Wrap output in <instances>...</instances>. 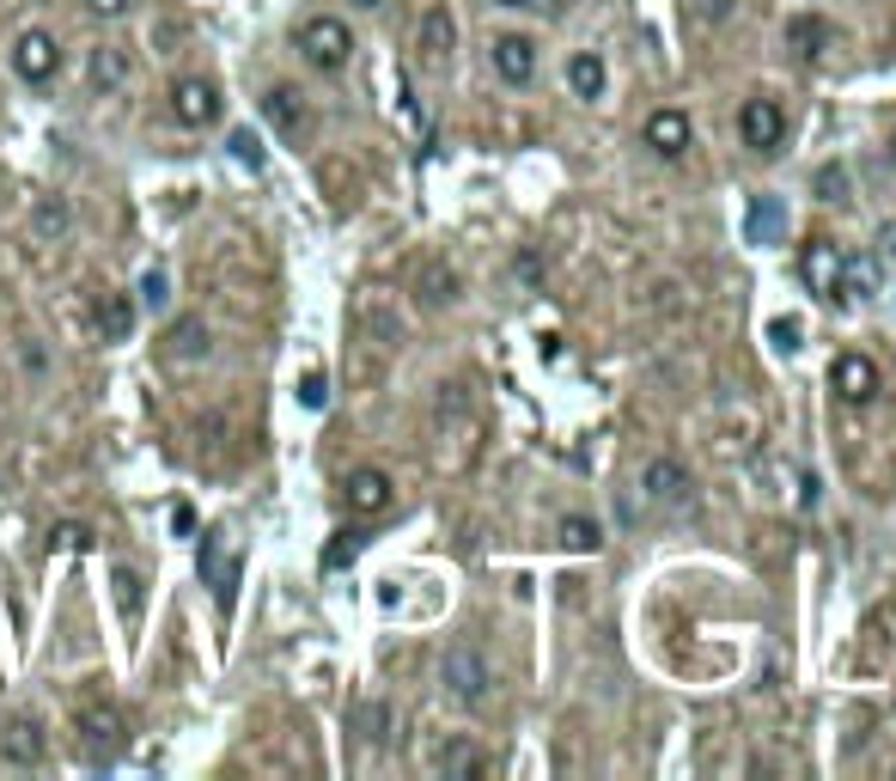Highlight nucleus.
Here are the masks:
<instances>
[{"label":"nucleus","mask_w":896,"mask_h":781,"mask_svg":"<svg viewBox=\"0 0 896 781\" xmlns=\"http://www.w3.org/2000/svg\"><path fill=\"white\" fill-rule=\"evenodd\" d=\"M299 55L317 67V74H342L348 55H354V31H348L342 19L317 13V19H305V25H299Z\"/></svg>","instance_id":"1"},{"label":"nucleus","mask_w":896,"mask_h":781,"mask_svg":"<svg viewBox=\"0 0 896 781\" xmlns=\"http://www.w3.org/2000/svg\"><path fill=\"white\" fill-rule=\"evenodd\" d=\"M739 134L751 153H780L787 147V110H780V98H744Z\"/></svg>","instance_id":"2"},{"label":"nucleus","mask_w":896,"mask_h":781,"mask_svg":"<svg viewBox=\"0 0 896 781\" xmlns=\"http://www.w3.org/2000/svg\"><path fill=\"white\" fill-rule=\"evenodd\" d=\"M13 74L25 86H50L55 74H62V43L50 37V31H19V43H13Z\"/></svg>","instance_id":"3"},{"label":"nucleus","mask_w":896,"mask_h":781,"mask_svg":"<svg viewBox=\"0 0 896 781\" xmlns=\"http://www.w3.org/2000/svg\"><path fill=\"white\" fill-rule=\"evenodd\" d=\"M439 684L451 690V702H482L488 696V660L470 641H458V648H446V660H439Z\"/></svg>","instance_id":"4"},{"label":"nucleus","mask_w":896,"mask_h":781,"mask_svg":"<svg viewBox=\"0 0 896 781\" xmlns=\"http://www.w3.org/2000/svg\"><path fill=\"white\" fill-rule=\"evenodd\" d=\"M890 660H896V605H878L866 622H860L854 665L860 672H890Z\"/></svg>","instance_id":"5"},{"label":"nucleus","mask_w":896,"mask_h":781,"mask_svg":"<svg viewBox=\"0 0 896 781\" xmlns=\"http://www.w3.org/2000/svg\"><path fill=\"white\" fill-rule=\"evenodd\" d=\"M172 117L184 122V129H208V122L220 117V86L201 80V74H184V80L172 86Z\"/></svg>","instance_id":"6"},{"label":"nucleus","mask_w":896,"mask_h":781,"mask_svg":"<svg viewBox=\"0 0 896 781\" xmlns=\"http://www.w3.org/2000/svg\"><path fill=\"white\" fill-rule=\"evenodd\" d=\"M415 50H422V62H427V67H446V62H451V50H458V19H451L446 0H434V7L422 13Z\"/></svg>","instance_id":"7"},{"label":"nucleus","mask_w":896,"mask_h":781,"mask_svg":"<svg viewBox=\"0 0 896 781\" xmlns=\"http://www.w3.org/2000/svg\"><path fill=\"white\" fill-rule=\"evenodd\" d=\"M0 757H7V763H19V769H37L43 757H50V733H43V720L37 715L7 720V733H0Z\"/></svg>","instance_id":"8"},{"label":"nucleus","mask_w":896,"mask_h":781,"mask_svg":"<svg viewBox=\"0 0 896 781\" xmlns=\"http://www.w3.org/2000/svg\"><path fill=\"white\" fill-rule=\"evenodd\" d=\"M641 489L653 495L659 507H689V501H696V477H689L677 458H653V464H646Z\"/></svg>","instance_id":"9"},{"label":"nucleus","mask_w":896,"mask_h":781,"mask_svg":"<svg viewBox=\"0 0 896 781\" xmlns=\"http://www.w3.org/2000/svg\"><path fill=\"white\" fill-rule=\"evenodd\" d=\"M830 384H835V398L842 403H872L878 398V367H872L866 355H835Z\"/></svg>","instance_id":"10"},{"label":"nucleus","mask_w":896,"mask_h":781,"mask_svg":"<svg viewBox=\"0 0 896 781\" xmlns=\"http://www.w3.org/2000/svg\"><path fill=\"white\" fill-rule=\"evenodd\" d=\"M494 74H501L506 86H531V80H537V43L518 37V31L494 37Z\"/></svg>","instance_id":"11"},{"label":"nucleus","mask_w":896,"mask_h":781,"mask_svg":"<svg viewBox=\"0 0 896 781\" xmlns=\"http://www.w3.org/2000/svg\"><path fill=\"white\" fill-rule=\"evenodd\" d=\"M348 513H384L391 507V477H384L379 464H360V470H348Z\"/></svg>","instance_id":"12"},{"label":"nucleus","mask_w":896,"mask_h":781,"mask_svg":"<svg viewBox=\"0 0 896 781\" xmlns=\"http://www.w3.org/2000/svg\"><path fill=\"white\" fill-rule=\"evenodd\" d=\"M79 739H86V751H117L122 745V708H110V702H92V708H79Z\"/></svg>","instance_id":"13"},{"label":"nucleus","mask_w":896,"mask_h":781,"mask_svg":"<svg viewBox=\"0 0 896 781\" xmlns=\"http://www.w3.org/2000/svg\"><path fill=\"white\" fill-rule=\"evenodd\" d=\"M263 117L275 122L287 141H299V134L312 129V110H305V98L293 93V86H269V93H263Z\"/></svg>","instance_id":"14"},{"label":"nucleus","mask_w":896,"mask_h":781,"mask_svg":"<svg viewBox=\"0 0 896 781\" xmlns=\"http://www.w3.org/2000/svg\"><path fill=\"white\" fill-rule=\"evenodd\" d=\"M201 581L214 586V598H220V605H232V593H238V562L226 556L220 531H208V538H201Z\"/></svg>","instance_id":"15"},{"label":"nucleus","mask_w":896,"mask_h":781,"mask_svg":"<svg viewBox=\"0 0 896 781\" xmlns=\"http://www.w3.org/2000/svg\"><path fill=\"white\" fill-rule=\"evenodd\" d=\"M646 147H653V153H659V160H677V153H684L689 147V117L684 110H653V117H646Z\"/></svg>","instance_id":"16"},{"label":"nucleus","mask_w":896,"mask_h":781,"mask_svg":"<svg viewBox=\"0 0 896 781\" xmlns=\"http://www.w3.org/2000/svg\"><path fill=\"white\" fill-rule=\"evenodd\" d=\"M159 355L172 360V367L201 360V355H208V324H201V318H177L172 330H165V343H159Z\"/></svg>","instance_id":"17"},{"label":"nucleus","mask_w":896,"mask_h":781,"mask_svg":"<svg viewBox=\"0 0 896 781\" xmlns=\"http://www.w3.org/2000/svg\"><path fill=\"white\" fill-rule=\"evenodd\" d=\"M799 275L811 281L818 293H830L835 300V275H842V251H835L830 239H811L805 245V257H799Z\"/></svg>","instance_id":"18"},{"label":"nucleus","mask_w":896,"mask_h":781,"mask_svg":"<svg viewBox=\"0 0 896 781\" xmlns=\"http://www.w3.org/2000/svg\"><path fill=\"white\" fill-rule=\"evenodd\" d=\"M604 55H592V50H580V55H567V86H573V98H604Z\"/></svg>","instance_id":"19"},{"label":"nucleus","mask_w":896,"mask_h":781,"mask_svg":"<svg viewBox=\"0 0 896 781\" xmlns=\"http://www.w3.org/2000/svg\"><path fill=\"white\" fill-rule=\"evenodd\" d=\"M92 324H98V336H105V343H129V330H134V300H122V293H105V300H98V312H92Z\"/></svg>","instance_id":"20"},{"label":"nucleus","mask_w":896,"mask_h":781,"mask_svg":"<svg viewBox=\"0 0 896 781\" xmlns=\"http://www.w3.org/2000/svg\"><path fill=\"white\" fill-rule=\"evenodd\" d=\"M878 293V263L872 257H842V275H835V300H872Z\"/></svg>","instance_id":"21"},{"label":"nucleus","mask_w":896,"mask_h":781,"mask_svg":"<svg viewBox=\"0 0 896 781\" xmlns=\"http://www.w3.org/2000/svg\"><path fill=\"white\" fill-rule=\"evenodd\" d=\"M434 769H439V775H482L488 757L476 751V745H463V739H446V745L434 751Z\"/></svg>","instance_id":"22"},{"label":"nucleus","mask_w":896,"mask_h":781,"mask_svg":"<svg viewBox=\"0 0 896 781\" xmlns=\"http://www.w3.org/2000/svg\"><path fill=\"white\" fill-rule=\"evenodd\" d=\"M67 226H74V214H67V202H62V196H43L37 208H31V232H37L43 245L67 239Z\"/></svg>","instance_id":"23"},{"label":"nucleus","mask_w":896,"mask_h":781,"mask_svg":"<svg viewBox=\"0 0 896 781\" xmlns=\"http://www.w3.org/2000/svg\"><path fill=\"white\" fill-rule=\"evenodd\" d=\"M86 80H92V93H117V86L129 80V55H122V50H98L92 67H86Z\"/></svg>","instance_id":"24"},{"label":"nucleus","mask_w":896,"mask_h":781,"mask_svg":"<svg viewBox=\"0 0 896 781\" xmlns=\"http://www.w3.org/2000/svg\"><path fill=\"white\" fill-rule=\"evenodd\" d=\"M415 288H422V300H427V305H451V300H458V275H451L446 263H427Z\"/></svg>","instance_id":"25"},{"label":"nucleus","mask_w":896,"mask_h":781,"mask_svg":"<svg viewBox=\"0 0 896 781\" xmlns=\"http://www.w3.org/2000/svg\"><path fill=\"white\" fill-rule=\"evenodd\" d=\"M598 543H604V531H598V519H586V513L561 519V550H580V556H592Z\"/></svg>","instance_id":"26"},{"label":"nucleus","mask_w":896,"mask_h":781,"mask_svg":"<svg viewBox=\"0 0 896 781\" xmlns=\"http://www.w3.org/2000/svg\"><path fill=\"white\" fill-rule=\"evenodd\" d=\"M780 232H787V208H780L775 196H763V202L751 208V239L763 245V239H780Z\"/></svg>","instance_id":"27"},{"label":"nucleus","mask_w":896,"mask_h":781,"mask_svg":"<svg viewBox=\"0 0 896 781\" xmlns=\"http://www.w3.org/2000/svg\"><path fill=\"white\" fill-rule=\"evenodd\" d=\"M787 37H793V50L799 55H823V43H830V25H823V19H811V13H799L787 25Z\"/></svg>","instance_id":"28"},{"label":"nucleus","mask_w":896,"mask_h":781,"mask_svg":"<svg viewBox=\"0 0 896 781\" xmlns=\"http://www.w3.org/2000/svg\"><path fill=\"white\" fill-rule=\"evenodd\" d=\"M165 300H172V275H165V269H146L141 288H134V305H146V312H165Z\"/></svg>","instance_id":"29"},{"label":"nucleus","mask_w":896,"mask_h":781,"mask_svg":"<svg viewBox=\"0 0 896 781\" xmlns=\"http://www.w3.org/2000/svg\"><path fill=\"white\" fill-rule=\"evenodd\" d=\"M226 147H232V160H238V165H251V172H263V141H256L251 129H238Z\"/></svg>","instance_id":"30"},{"label":"nucleus","mask_w":896,"mask_h":781,"mask_svg":"<svg viewBox=\"0 0 896 781\" xmlns=\"http://www.w3.org/2000/svg\"><path fill=\"white\" fill-rule=\"evenodd\" d=\"M117 605H122V617L141 610V574H134V568H117Z\"/></svg>","instance_id":"31"},{"label":"nucleus","mask_w":896,"mask_h":781,"mask_svg":"<svg viewBox=\"0 0 896 781\" xmlns=\"http://www.w3.org/2000/svg\"><path fill=\"white\" fill-rule=\"evenodd\" d=\"M299 403H305V410H324V403H330V379H324V372H305V379H299Z\"/></svg>","instance_id":"32"},{"label":"nucleus","mask_w":896,"mask_h":781,"mask_svg":"<svg viewBox=\"0 0 896 781\" xmlns=\"http://www.w3.org/2000/svg\"><path fill=\"white\" fill-rule=\"evenodd\" d=\"M50 550H92V531H86V525H55Z\"/></svg>","instance_id":"33"},{"label":"nucleus","mask_w":896,"mask_h":781,"mask_svg":"<svg viewBox=\"0 0 896 781\" xmlns=\"http://www.w3.org/2000/svg\"><path fill=\"white\" fill-rule=\"evenodd\" d=\"M818 196L823 202H842L848 196V172H842V165H823V172H818Z\"/></svg>","instance_id":"34"},{"label":"nucleus","mask_w":896,"mask_h":781,"mask_svg":"<svg viewBox=\"0 0 896 781\" xmlns=\"http://www.w3.org/2000/svg\"><path fill=\"white\" fill-rule=\"evenodd\" d=\"M367 739H372V745L391 739V708H384V702H372V708H367Z\"/></svg>","instance_id":"35"},{"label":"nucleus","mask_w":896,"mask_h":781,"mask_svg":"<svg viewBox=\"0 0 896 781\" xmlns=\"http://www.w3.org/2000/svg\"><path fill=\"white\" fill-rule=\"evenodd\" d=\"M768 336H775L780 355H793V348H799V318H775V324H768Z\"/></svg>","instance_id":"36"},{"label":"nucleus","mask_w":896,"mask_h":781,"mask_svg":"<svg viewBox=\"0 0 896 781\" xmlns=\"http://www.w3.org/2000/svg\"><path fill=\"white\" fill-rule=\"evenodd\" d=\"M348 556H354V538H348V531H342V538H336L330 550H324V568H342Z\"/></svg>","instance_id":"37"},{"label":"nucleus","mask_w":896,"mask_h":781,"mask_svg":"<svg viewBox=\"0 0 896 781\" xmlns=\"http://www.w3.org/2000/svg\"><path fill=\"white\" fill-rule=\"evenodd\" d=\"M86 7H92L98 19H122V13H129V0H86Z\"/></svg>","instance_id":"38"},{"label":"nucleus","mask_w":896,"mask_h":781,"mask_svg":"<svg viewBox=\"0 0 896 781\" xmlns=\"http://www.w3.org/2000/svg\"><path fill=\"white\" fill-rule=\"evenodd\" d=\"M732 13V0H701V19H725Z\"/></svg>","instance_id":"39"},{"label":"nucleus","mask_w":896,"mask_h":781,"mask_svg":"<svg viewBox=\"0 0 896 781\" xmlns=\"http://www.w3.org/2000/svg\"><path fill=\"white\" fill-rule=\"evenodd\" d=\"M494 7H513V13H525V7H543V0H494Z\"/></svg>","instance_id":"40"},{"label":"nucleus","mask_w":896,"mask_h":781,"mask_svg":"<svg viewBox=\"0 0 896 781\" xmlns=\"http://www.w3.org/2000/svg\"><path fill=\"white\" fill-rule=\"evenodd\" d=\"M354 7H379V0H354Z\"/></svg>","instance_id":"41"},{"label":"nucleus","mask_w":896,"mask_h":781,"mask_svg":"<svg viewBox=\"0 0 896 781\" xmlns=\"http://www.w3.org/2000/svg\"><path fill=\"white\" fill-rule=\"evenodd\" d=\"M890 160H896V141H890Z\"/></svg>","instance_id":"42"}]
</instances>
